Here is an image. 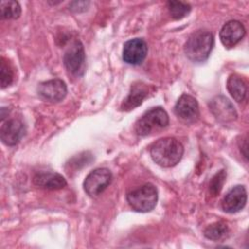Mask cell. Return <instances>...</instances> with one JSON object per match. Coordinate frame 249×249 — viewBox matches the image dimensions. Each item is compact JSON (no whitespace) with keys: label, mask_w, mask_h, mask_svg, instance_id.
<instances>
[{"label":"cell","mask_w":249,"mask_h":249,"mask_svg":"<svg viewBox=\"0 0 249 249\" xmlns=\"http://www.w3.org/2000/svg\"><path fill=\"white\" fill-rule=\"evenodd\" d=\"M184 154L183 145L174 137H164L156 141L150 148L152 160L162 167L176 165Z\"/></svg>","instance_id":"1"},{"label":"cell","mask_w":249,"mask_h":249,"mask_svg":"<svg viewBox=\"0 0 249 249\" xmlns=\"http://www.w3.org/2000/svg\"><path fill=\"white\" fill-rule=\"evenodd\" d=\"M213 46V34L208 30H197L188 38L184 46V52L190 60L203 62L208 58Z\"/></svg>","instance_id":"2"},{"label":"cell","mask_w":249,"mask_h":249,"mask_svg":"<svg viewBox=\"0 0 249 249\" xmlns=\"http://www.w3.org/2000/svg\"><path fill=\"white\" fill-rule=\"evenodd\" d=\"M126 200L134 211L149 212L155 208L158 201L157 188L151 183H146L127 193Z\"/></svg>","instance_id":"3"},{"label":"cell","mask_w":249,"mask_h":249,"mask_svg":"<svg viewBox=\"0 0 249 249\" xmlns=\"http://www.w3.org/2000/svg\"><path fill=\"white\" fill-rule=\"evenodd\" d=\"M168 123L169 118L166 111L161 107H153L136 122L135 132L140 136H146L155 129L167 126Z\"/></svg>","instance_id":"4"},{"label":"cell","mask_w":249,"mask_h":249,"mask_svg":"<svg viewBox=\"0 0 249 249\" xmlns=\"http://www.w3.org/2000/svg\"><path fill=\"white\" fill-rule=\"evenodd\" d=\"M112 173L108 168H96L89 172L84 181V190L89 196H99L112 182Z\"/></svg>","instance_id":"5"},{"label":"cell","mask_w":249,"mask_h":249,"mask_svg":"<svg viewBox=\"0 0 249 249\" xmlns=\"http://www.w3.org/2000/svg\"><path fill=\"white\" fill-rule=\"evenodd\" d=\"M63 63L72 75L82 76L86 69V54L83 44L75 41L71 44L63 56Z\"/></svg>","instance_id":"6"},{"label":"cell","mask_w":249,"mask_h":249,"mask_svg":"<svg viewBox=\"0 0 249 249\" xmlns=\"http://www.w3.org/2000/svg\"><path fill=\"white\" fill-rule=\"evenodd\" d=\"M38 95L49 102H59L67 93L66 84L60 79H52L42 82L37 88Z\"/></svg>","instance_id":"7"},{"label":"cell","mask_w":249,"mask_h":249,"mask_svg":"<svg viewBox=\"0 0 249 249\" xmlns=\"http://www.w3.org/2000/svg\"><path fill=\"white\" fill-rule=\"evenodd\" d=\"M148 46L143 39L134 38L126 41L123 48V59L127 64L138 65L144 61Z\"/></svg>","instance_id":"8"},{"label":"cell","mask_w":249,"mask_h":249,"mask_svg":"<svg viewBox=\"0 0 249 249\" xmlns=\"http://www.w3.org/2000/svg\"><path fill=\"white\" fill-rule=\"evenodd\" d=\"M24 132V124L18 119H9L4 122L0 127L1 140L7 146L17 145L23 137Z\"/></svg>","instance_id":"9"},{"label":"cell","mask_w":249,"mask_h":249,"mask_svg":"<svg viewBox=\"0 0 249 249\" xmlns=\"http://www.w3.org/2000/svg\"><path fill=\"white\" fill-rule=\"evenodd\" d=\"M174 112L178 118L185 122H195L199 116L196 99L190 94H182L174 106Z\"/></svg>","instance_id":"10"},{"label":"cell","mask_w":249,"mask_h":249,"mask_svg":"<svg viewBox=\"0 0 249 249\" xmlns=\"http://www.w3.org/2000/svg\"><path fill=\"white\" fill-rule=\"evenodd\" d=\"M154 87L144 82H135L132 84L129 93L121 105L123 111H129L139 106L143 100L149 95L150 92L154 91Z\"/></svg>","instance_id":"11"},{"label":"cell","mask_w":249,"mask_h":249,"mask_svg":"<svg viewBox=\"0 0 249 249\" xmlns=\"http://www.w3.org/2000/svg\"><path fill=\"white\" fill-rule=\"evenodd\" d=\"M244 35L245 28L238 20H229L226 22L219 34L222 44L228 49L232 48L239 43Z\"/></svg>","instance_id":"12"},{"label":"cell","mask_w":249,"mask_h":249,"mask_svg":"<svg viewBox=\"0 0 249 249\" xmlns=\"http://www.w3.org/2000/svg\"><path fill=\"white\" fill-rule=\"evenodd\" d=\"M209 107L215 118L223 123H228L234 121L237 117V113L231 104V102L225 96L219 95L214 97L210 103Z\"/></svg>","instance_id":"13"},{"label":"cell","mask_w":249,"mask_h":249,"mask_svg":"<svg viewBox=\"0 0 249 249\" xmlns=\"http://www.w3.org/2000/svg\"><path fill=\"white\" fill-rule=\"evenodd\" d=\"M247 193L244 186L237 185L231 189L222 201V208L227 213L240 211L246 204Z\"/></svg>","instance_id":"14"},{"label":"cell","mask_w":249,"mask_h":249,"mask_svg":"<svg viewBox=\"0 0 249 249\" xmlns=\"http://www.w3.org/2000/svg\"><path fill=\"white\" fill-rule=\"evenodd\" d=\"M34 185L46 190H60L66 186L65 178L53 171H41L37 172L32 179Z\"/></svg>","instance_id":"15"},{"label":"cell","mask_w":249,"mask_h":249,"mask_svg":"<svg viewBox=\"0 0 249 249\" xmlns=\"http://www.w3.org/2000/svg\"><path fill=\"white\" fill-rule=\"evenodd\" d=\"M227 89L232 98L241 102L245 99L247 94V83L238 74H231L227 81Z\"/></svg>","instance_id":"16"},{"label":"cell","mask_w":249,"mask_h":249,"mask_svg":"<svg viewBox=\"0 0 249 249\" xmlns=\"http://www.w3.org/2000/svg\"><path fill=\"white\" fill-rule=\"evenodd\" d=\"M1 18L3 19H16L21 14V8L18 1L3 0L0 4Z\"/></svg>","instance_id":"17"},{"label":"cell","mask_w":249,"mask_h":249,"mask_svg":"<svg viewBox=\"0 0 249 249\" xmlns=\"http://www.w3.org/2000/svg\"><path fill=\"white\" fill-rule=\"evenodd\" d=\"M229 232V228L226 223L220 221L209 225L204 230V236L211 240H220Z\"/></svg>","instance_id":"18"},{"label":"cell","mask_w":249,"mask_h":249,"mask_svg":"<svg viewBox=\"0 0 249 249\" xmlns=\"http://www.w3.org/2000/svg\"><path fill=\"white\" fill-rule=\"evenodd\" d=\"M15 80V71L12 64L5 57H1L0 62V83L2 89L9 87Z\"/></svg>","instance_id":"19"},{"label":"cell","mask_w":249,"mask_h":249,"mask_svg":"<svg viewBox=\"0 0 249 249\" xmlns=\"http://www.w3.org/2000/svg\"><path fill=\"white\" fill-rule=\"evenodd\" d=\"M167 8H168V11H169L171 17L174 19L183 18L191 11V6L189 4H187L185 2H181V1H168Z\"/></svg>","instance_id":"20"},{"label":"cell","mask_w":249,"mask_h":249,"mask_svg":"<svg viewBox=\"0 0 249 249\" xmlns=\"http://www.w3.org/2000/svg\"><path fill=\"white\" fill-rule=\"evenodd\" d=\"M226 177L227 173L225 170H220L212 177L209 183V194L211 196H216L217 195H219L226 181Z\"/></svg>","instance_id":"21"},{"label":"cell","mask_w":249,"mask_h":249,"mask_svg":"<svg viewBox=\"0 0 249 249\" xmlns=\"http://www.w3.org/2000/svg\"><path fill=\"white\" fill-rule=\"evenodd\" d=\"M89 5V2H86V1H74L69 5V10L76 12V13H80V12H84L88 9V6Z\"/></svg>","instance_id":"22"}]
</instances>
